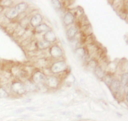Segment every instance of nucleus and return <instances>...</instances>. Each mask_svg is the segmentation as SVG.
<instances>
[{"label":"nucleus","mask_w":128,"mask_h":121,"mask_svg":"<svg viewBox=\"0 0 128 121\" xmlns=\"http://www.w3.org/2000/svg\"><path fill=\"white\" fill-rule=\"evenodd\" d=\"M18 15L19 13L15 10L14 8H10V10H8L4 14L5 16H6L8 19H10V20L14 19L15 18H16L18 16Z\"/></svg>","instance_id":"10"},{"label":"nucleus","mask_w":128,"mask_h":121,"mask_svg":"<svg viewBox=\"0 0 128 121\" xmlns=\"http://www.w3.org/2000/svg\"><path fill=\"white\" fill-rule=\"evenodd\" d=\"M66 69V64L64 62L60 61L54 63L51 67V70L53 74H59Z\"/></svg>","instance_id":"2"},{"label":"nucleus","mask_w":128,"mask_h":121,"mask_svg":"<svg viewBox=\"0 0 128 121\" xmlns=\"http://www.w3.org/2000/svg\"><path fill=\"white\" fill-rule=\"evenodd\" d=\"M36 109V107H31V108H27V109H32V110H33V109Z\"/></svg>","instance_id":"22"},{"label":"nucleus","mask_w":128,"mask_h":121,"mask_svg":"<svg viewBox=\"0 0 128 121\" xmlns=\"http://www.w3.org/2000/svg\"><path fill=\"white\" fill-rule=\"evenodd\" d=\"M50 53L51 56L52 57L54 58L61 57L62 55H63V53H62V51L61 49V48L59 47L58 46H56V45L52 46L50 48Z\"/></svg>","instance_id":"3"},{"label":"nucleus","mask_w":128,"mask_h":121,"mask_svg":"<svg viewBox=\"0 0 128 121\" xmlns=\"http://www.w3.org/2000/svg\"><path fill=\"white\" fill-rule=\"evenodd\" d=\"M7 97H8V94L7 92L3 88H0V98Z\"/></svg>","instance_id":"20"},{"label":"nucleus","mask_w":128,"mask_h":121,"mask_svg":"<svg viewBox=\"0 0 128 121\" xmlns=\"http://www.w3.org/2000/svg\"><path fill=\"white\" fill-rule=\"evenodd\" d=\"M46 77L41 72H36L32 75V80L36 84H40L45 81Z\"/></svg>","instance_id":"5"},{"label":"nucleus","mask_w":128,"mask_h":121,"mask_svg":"<svg viewBox=\"0 0 128 121\" xmlns=\"http://www.w3.org/2000/svg\"><path fill=\"white\" fill-rule=\"evenodd\" d=\"M121 86V85L120 80H118V79H113L112 82H111V84H110V87L112 92H118L120 90Z\"/></svg>","instance_id":"8"},{"label":"nucleus","mask_w":128,"mask_h":121,"mask_svg":"<svg viewBox=\"0 0 128 121\" xmlns=\"http://www.w3.org/2000/svg\"><path fill=\"white\" fill-rule=\"evenodd\" d=\"M94 74H96V76L99 78H103L104 77V72L102 71V69L101 67L96 66V68L94 69Z\"/></svg>","instance_id":"15"},{"label":"nucleus","mask_w":128,"mask_h":121,"mask_svg":"<svg viewBox=\"0 0 128 121\" xmlns=\"http://www.w3.org/2000/svg\"><path fill=\"white\" fill-rule=\"evenodd\" d=\"M128 74L127 73H124L121 77V85H122V87H125L128 84Z\"/></svg>","instance_id":"16"},{"label":"nucleus","mask_w":128,"mask_h":121,"mask_svg":"<svg viewBox=\"0 0 128 121\" xmlns=\"http://www.w3.org/2000/svg\"><path fill=\"white\" fill-rule=\"evenodd\" d=\"M50 43L47 42L45 40H43V41H41L38 43V47L40 48V49H46L48 48L50 46Z\"/></svg>","instance_id":"17"},{"label":"nucleus","mask_w":128,"mask_h":121,"mask_svg":"<svg viewBox=\"0 0 128 121\" xmlns=\"http://www.w3.org/2000/svg\"><path fill=\"white\" fill-rule=\"evenodd\" d=\"M49 31V26L44 23L40 24L38 26L35 28V31L38 33H41L42 32Z\"/></svg>","instance_id":"11"},{"label":"nucleus","mask_w":128,"mask_h":121,"mask_svg":"<svg viewBox=\"0 0 128 121\" xmlns=\"http://www.w3.org/2000/svg\"><path fill=\"white\" fill-rule=\"evenodd\" d=\"M78 32V29L76 26H72V27L70 28L67 31V37L69 39H72L75 36V35H76Z\"/></svg>","instance_id":"13"},{"label":"nucleus","mask_w":128,"mask_h":121,"mask_svg":"<svg viewBox=\"0 0 128 121\" xmlns=\"http://www.w3.org/2000/svg\"><path fill=\"white\" fill-rule=\"evenodd\" d=\"M45 83H46V85L50 88H52V89H56L58 86V80L56 77L52 76L48 77L45 79Z\"/></svg>","instance_id":"4"},{"label":"nucleus","mask_w":128,"mask_h":121,"mask_svg":"<svg viewBox=\"0 0 128 121\" xmlns=\"http://www.w3.org/2000/svg\"><path fill=\"white\" fill-rule=\"evenodd\" d=\"M56 40V36L54 34V33L51 30L46 31L45 34L44 35V40L48 43L54 42Z\"/></svg>","instance_id":"6"},{"label":"nucleus","mask_w":128,"mask_h":121,"mask_svg":"<svg viewBox=\"0 0 128 121\" xmlns=\"http://www.w3.org/2000/svg\"><path fill=\"white\" fill-rule=\"evenodd\" d=\"M11 89L12 91L18 95H22L26 92L24 85L20 82H14L11 84Z\"/></svg>","instance_id":"1"},{"label":"nucleus","mask_w":128,"mask_h":121,"mask_svg":"<svg viewBox=\"0 0 128 121\" xmlns=\"http://www.w3.org/2000/svg\"><path fill=\"white\" fill-rule=\"evenodd\" d=\"M74 21V15L71 12H68L63 18V22L66 25H70Z\"/></svg>","instance_id":"9"},{"label":"nucleus","mask_w":128,"mask_h":121,"mask_svg":"<svg viewBox=\"0 0 128 121\" xmlns=\"http://www.w3.org/2000/svg\"><path fill=\"white\" fill-rule=\"evenodd\" d=\"M102 79H104V82L106 83V85H108V86H110L111 82H112V80H113L112 77H111L110 75H109V74H106V75H104V77L102 78Z\"/></svg>","instance_id":"18"},{"label":"nucleus","mask_w":128,"mask_h":121,"mask_svg":"<svg viewBox=\"0 0 128 121\" xmlns=\"http://www.w3.org/2000/svg\"><path fill=\"white\" fill-rule=\"evenodd\" d=\"M23 110H24V109H20V110H16V112H17V113H21V112H23Z\"/></svg>","instance_id":"21"},{"label":"nucleus","mask_w":128,"mask_h":121,"mask_svg":"<svg viewBox=\"0 0 128 121\" xmlns=\"http://www.w3.org/2000/svg\"><path fill=\"white\" fill-rule=\"evenodd\" d=\"M27 8L28 5L26 3H19L18 5H16L14 9L18 13H21L24 12L27 9Z\"/></svg>","instance_id":"12"},{"label":"nucleus","mask_w":128,"mask_h":121,"mask_svg":"<svg viewBox=\"0 0 128 121\" xmlns=\"http://www.w3.org/2000/svg\"><path fill=\"white\" fill-rule=\"evenodd\" d=\"M52 3V5H53L54 8L56 10H60L61 8V3L59 1H57V0H54V1H51Z\"/></svg>","instance_id":"19"},{"label":"nucleus","mask_w":128,"mask_h":121,"mask_svg":"<svg viewBox=\"0 0 128 121\" xmlns=\"http://www.w3.org/2000/svg\"><path fill=\"white\" fill-rule=\"evenodd\" d=\"M86 55V51L83 48H78L75 50V55L79 59L83 58Z\"/></svg>","instance_id":"14"},{"label":"nucleus","mask_w":128,"mask_h":121,"mask_svg":"<svg viewBox=\"0 0 128 121\" xmlns=\"http://www.w3.org/2000/svg\"><path fill=\"white\" fill-rule=\"evenodd\" d=\"M42 20V18L41 15L40 14H37V15H34L32 16V18L30 20V24L31 26L34 28H36L38 25H40L41 23Z\"/></svg>","instance_id":"7"}]
</instances>
